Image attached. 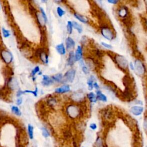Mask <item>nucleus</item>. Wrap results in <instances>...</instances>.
Masks as SVG:
<instances>
[{
    "label": "nucleus",
    "mask_w": 147,
    "mask_h": 147,
    "mask_svg": "<svg viewBox=\"0 0 147 147\" xmlns=\"http://www.w3.org/2000/svg\"><path fill=\"white\" fill-rule=\"evenodd\" d=\"M117 15L123 21L126 26H129L130 20L129 18V10L128 8L124 5L120 6L117 10Z\"/></svg>",
    "instance_id": "1"
},
{
    "label": "nucleus",
    "mask_w": 147,
    "mask_h": 147,
    "mask_svg": "<svg viewBox=\"0 0 147 147\" xmlns=\"http://www.w3.org/2000/svg\"><path fill=\"white\" fill-rule=\"evenodd\" d=\"M114 60L119 69L123 71H126L127 70L129 63L123 56L119 54H115L114 56Z\"/></svg>",
    "instance_id": "2"
},
{
    "label": "nucleus",
    "mask_w": 147,
    "mask_h": 147,
    "mask_svg": "<svg viewBox=\"0 0 147 147\" xmlns=\"http://www.w3.org/2000/svg\"><path fill=\"white\" fill-rule=\"evenodd\" d=\"M100 33L105 38L109 41L113 40L115 36L114 31L107 25H103L100 28Z\"/></svg>",
    "instance_id": "3"
},
{
    "label": "nucleus",
    "mask_w": 147,
    "mask_h": 147,
    "mask_svg": "<svg viewBox=\"0 0 147 147\" xmlns=\"http://www.w3.org/2000/svg\"><path fill=\"white\" fill-rule=\"evenodd\" d=\"M134 71L138 76H142L146 72V68L142 61L140 59H136L134 63Z\"/></svg>",
    "instance_id": "4"
},
{
    "label": "nucleus",
    "mask_w": 147,
    "mask_h": 147,
    "mask_svg": "<svg viewBox=\"0 0 147 147\" xmlns=\"http://www.w3.org/2000/svg\"><path fill=\"white\" fill-rule=\"evenodd\" d=\"M67 112L68 115L72 118H75L79 115L80 110L79 108L74 105L69 106L67 109Z\"/></svg>",
    "instance_id": "5"
},
{
    "label": "nucleus",
    "mask_w": 147,
    "mask_h": 147,
    "mask_svg": "<svg viewBox=\"0 0 147 147\" xmlns=\"http://www.w3.org/2000/svg\"><path fill=\"white\" fill-rule=\"evenodd\" d=\"M1 56L4 61V62L6 64H9L11 62L13 59V56L11 52L8 51L3 50L1 52Z\"/></svg>",
    "instance_id": "6"
},
{
    "label": "nucleus",
    "mask_w": 147,
    "mask_h": 147,
    "mask_svg": "<svg viewBox=\"0 0 147 147\" xmlns=\"http://www.w3.org/2000/svg\"><path fill=\"white\" fill-rule=\"evenodd\" d=\"M130 113L135 116L140 115L144 111V108L140 106H132L130 109Z\"/></svg>",
    "instance_id": "7"
},
{
    "label": "nucleus",
    "mask_w": 147,
    "mask_h": 147,
    "mask_svg": "<svg viewBox=\"0 0 147 147\" xmlns=\"http://www.w3.org/2000/svg\"><path fill=\"white\" fill-rule=\"evenodd\" d=\"M75 70L73 69H71L68 70L65 74V77L66 79L69 82H72L75 76Z\"/></svg>",
    "instance_id": "8"
},
{
    "label": "nucleus",
    "mask_w": 147,
    "mask_h": 147,
    "mask_svg": "<svg viewBox=\"0 0 147 147\" xmlns=\"http://www.w3.org/2000/svg\"><path fill=\"white\" fill-rule=\"evenodd\" d=\"M53 83V81L48 76H47V75H44L43 76L42 81V85L45 86H48L51 85Z\"/></svg>",
    "instance_id": "9"
},
{
    "label": "nucleus",
    "mask_w": 147,
    "mask_h": 147,
    "mask_svg": "<svg viewBox=\"0 0 147 147\" xmlns=\"http://www.w3.org/2000/svg\"><path fill=\"white\" fill-rule=\"evenodd\" d=\"M70 90L69 86L68 85H64L60 87L55 89V92L57 93H64L68 92Z\"/></svg>",
    "instance_id": "10"
},
{
    "label": "nucleus",
    "mask_w": 147,
    "mask_h": 147,
    "mask_svg": "<svg viewBox=\"0 0 147 147\" xmlns=\"http://www.w3.org/2000/svg\"><path fill=\"white\" fill-rule=\"evenodd\" d=\"M96 98L98 100H99L100 101L106 102L107 100V98L106 97V96L103 94L99 90H97L96 92Z\"/></svg>",
    "instance_id": "11"
},
{
    "label": "nucleus",
    "mask_w": 147,
    "mask_h": 147,
    "mask_svg": "<svg viewBox=\"0 0 147 147\" xmlns=\"http://www.w3.org/2000/svg\"><path fill=\"white\" fill-rule=\"evenodd\" d=\"M65 43H66V47H67V49H72L75 46V42H74V40L71 37H68L66 39Z\"/></svg>",
    "instance_id": "12"
},
{
    "label": "nucleus",
    "mask_w": 147,
    "mask_h": 147,
    "mask_svg": "<svg viewBox=\"0 0 147 147\" xmlns=\"http://www.w3.org/2000/svg\"><path fill=\"white\" fill-rule=\"evenodd\" d=\"M76 61L80 60L82 57V48L80 46H78L75 54Z\"/></svg>",
    "instance_id": "13"
},
{
    "label": "nucleus",
    "mask_w": 147,
    "mask_h": 147,
    "mask_svg": "<svg viewBox=\"0 0 147 147\" xmlns=\"http://www.w3.org/2000/svg\"><path fill=\"white\" fill-rule=\"evenodd\" d=\"M40 60L45 64H47L48 63V55L46 53V52L43 50L41 53H40L39 56Z\"/></svg>",
    "instance_id": "14"
},
{
    "label": "nucleus",
    "mask_w": 147,
    "mask_h": 147,
    "mask_svg": "<svg viewBox=\"0 0 147 147\" xmlns=\"http://www.w3.org/2000/svg\"><path fill=\"white\" fill-rule=\"evenodd\" d=\"M75 61H76V60H75V55H74V52L72 51H71L69 53V57L68 59V64L69 65H72Z\"/></svg>",
    "instance_id": "15"
},
{
    "label": "nucleus",
    "mask_w": 147,
    "mask_h": 147,
    "mask_svg": "<svg viewBox=\"0 0 147 147\" xmlns=\"http://www.w3.org/2000/svg\"><path fill=\"white\" fill-rule=\"evenodd\" d=\"M36 17H37V21H38L39 24H40L41 26H44V25H45V21L44 20V18L42 17V15H41L40 13L37 12V13L36 14Z\"/></svg>",
    "instance_id": "16"
},
{
    "label": "nucleus",
    "mask_w": 147,
    "mask_h": 147,
    "mask_svg": "<svg viewBox=\"0 0 147 147\" xmlns=\"http://www.w3.org/2000/svg\"><path fill=\"white\" fill-rule=\"evenodd\" d=\"M74 16L78 20H79L80 22H83V23H87L88 22V19L85 17L84 16L80 15L78 13H75L74 14Z\"/></svg>",
    "instance_id": "17"
},
{
    "label": "nucleus",
    "mask_w": 147,
    "mask_h": 147,
    "mask_svg": "<svg viewBox=\"0 0 147 147\" xmlns=\"http://www.w3.org/2000/svg\"><path fill=\"white\" fill-rule=\"evenodd\" d=\"M56 49L57 51L61 55H64L65 53V49L63 44L57 45L56 47Z\"/></svg>",
    "instance_id": "18"
},
{
    "label": "nucleus",
    "mask_w": 147,
    "mask_h": 147,
    "mask_svg": "<svg viewBox=\"0 0 147 147\" xmlns=\"http://www.w3.org/2000/svg\"><path fill=\"white\" fill-rule=\"evenodd\" d=\"M87 97L88 98V99L90 100V101L91 102H96V100H97V98H96V96L95 95V94L92 92H90L89 94H88L87 95Z\"/></svg>",
    "instance_id": "19"
},
{
    "label": "nucleus",
    "mask_w": 147,
    "mask_h": 147,
    "mask_svg": "<svg viewBox=\"0 0 147 147\" xmlns=\"http://www.w3.org/2000/svg\"><path fill=\"white\" fill-rule=\"evenodd\" d=\"M95 147H103V143L102 138L100 137H98L95 142Z\"/></svg>",
    "instance_id": "20"
},
{
    "label": "nucleus",
    "mask_w": 147,
    "mask_h": 147,
    "mask_svg": "<svg viewBox=\"0 0 147 147\" xmlns=\"http://www.w3.org/2000/svg\"><path fill=\"white\" fill-rule=\"evenodd\" d=\"M28 132L29 138L32 140L33 138V127L30 124L28 126Z\"/></svg>",
    "instance_id": "21"
},
{
    "label": "nucleus",
    "mask_w": 147,
    "mask_h": 147,
    "mask_svg": "<svg viewBox=\"0 0 147 147\" xmlns=\"http://www.w3.org/2000/svg\"><path fill=\"white\" fill-rule=\"evenodd\" d=\"M72 26H73V27H74L75 29H76V30L78 31V32H79V33H80L82 32V26H81L80 25H79L78 23H77V22H72Z\"/></svg>",
    "instance_id": "22"
},
{
    "label": "nucleus",
    "mask_w": 147,
    "mask_h": 147,
    "mask_svg": "<svg viewBox=\"0 0 147 147\" xmlns=\"http://www.w3.org/2000/svg\"><path fill=\"white\" fill-rule=\"evenodd\" d=\"M93 84H94V77L91 76L87 81V84L88 86V90H92L93 88Z\"/></svg>",
    "instance_id": "23"
},
{
    "label": "nucleus",
    "mask_w": 147,
    "mask_h": 147,
    "mask_svg": "<svg viewBox=\"0 0 147 147\" xmlns=\"http://www.w3.org/2000/svg\"><path fill=\"white\" fill-rule=\"evenodd\" d=\"M11 111L14 114H16L18 116H20L21 115V112L20 111L18 107H17V106H12L11 107Z\"/></svg>",
    "instance_id": "24"
},
{
    "label": "nucleus",
    "mask_w": 147,
    "mask_h": 147,
    "mask_svg": "<svg viewBox=\"0 0 147 147\" xmlns=\"http://www.w3.org/2000/svg\"><path fill=\"white\" fill-rule=\"evenodd\" d=\"M62 78H63V75L61 74H58L52 76V79H53L55 81L57 82H60Z\"/></svg>",
    "instance_id": "25"
},
{
    "label": "nucleus",
    "mask_w": 147,
    "mask_h": 147,
    "mask_svg": "<svg viewBox=\"0 0 147 147\" xmlns=\"http://www.w3.org/2000/svg\"><path fill=\"white\" fill-rule=\"evenodd\" d=\"M72 22L71 21H68V24L67 25V29L69 34H71L72 31Z\"/></svg>",
    "instance_id": "26"
},
{
    "label": "nucleus",
    "mask_w": 147,
    "mask_h": 147,
    "mask_svg": "<svg viewBox=\"0 0 147 147\" xmlns=\"http://www.w3.org/2000/svg\"><path fill=\"white\" fill-rule=\"evenodd\" d=\"M42 134L43 137H45V138H47V137H48L49 136V131L45 127H42Z\"/></svg>",
    "instance_id": "27"
},
{
    "label": "nucleus",
    "mask_w": 147,
    "mask_h": 147,
    "mask_svg": "<svg viewBox=\"0 0 147 147\" xmlns=\"http://www.w3.org/2000/svg\"><path fill=\"white\" fill-rule=\"evenodd\" d=\"M57 13L59 16H60V17H62L65 14V11L60 7H57Z\"/></svg>",
    "instance_id": "28"
},
{
    "label": "nucleus",
    "mask_w": 147,
    "mask_h": 147,
    "mask_svg": "<svg viewBox=\"0 0 147 147\" xmlns=\"http://www.w3.org/2000/svg\"><path fill=\"white\" fill-rule=\"evenodd\" d=\"M29 11L31 13V14H35L37 13V11H36V9H34V7L31 5V4H29Z\"/></svg>",
    "instance_id": "29"
},
{
    "label": "nucleus",
    "mask_w": 147,
    "mask_h": 147,
    "mask_svg": "<svg viewBox=\"0 0 147 147\" xmlns=\"http://www.w3.org/2000/svg\"><path fill=\"white\" fill-rule=\"evenodd\" d=\"M2 33L3 35L5 37H8L9 36H10V32L8 30L5 29L4 28H2Z\"/></svg>",
    "instance_id": "30"
},
{
    "label": "nucleus",
    "mask_w": 147,
    "mask_h": 147,
    "mask_svg": "<svg viewBox=\"0 0 147 147\" xmlns=\"http://www.w3.org/2000/svg\"><path fill=\"white\" fill-rule=\"evenodd\" d=\"M143 128L144 130L147 133V115L145 117L143 121Z\"/></svg>",
    "instance_id": "31"
},
{
    "label": "nucleus",
    "mask_w": 147,
    "mask_h": 147,
    "mask_svg": "<svg viewBox=\"0 0 147 147\" xmlns=\"http://www.w3.org/2000/svg\"><path fill=\"white\" fill-rule=\"evenodd\" d=\"M101 44H102V45L103 47H105V48H107V49H111L113 48L111 45L109 44H107V43H106V42H101Z\"/></svg>",
    "instance_id": "32"
},
{
    "label": "nucleus",
    "mask_w": 147,
    "mask_h": 147,
    "mask_svg": "<svg viewBox=\"0 0 147 147\" xmlns=\"http://www.w3.org/2000/svg\"><path fill=\"white\" fill-rule=\"evenodd\" d=\"M25 93H32L35 96H37V88H36L35 91H30V90H25L24 91Z\"/></svg>",
    "instance_id": "33"
},
{
    "label": "nucleus",
    "mask_w": 147,
    "mask_h": 147,
    "mask_svg": "<svg viewBox=\"0 0 147 147\" xmlns=\"http://www.w3.org/2000/svg\"><path fill=\"white\" fill-rule=\"evenodd\" d=\"M39 71H40V68H39V67H38V66L36 67L33 69V71H32V72H31V75H32V76H34L35 75V74H36L37 72H38Z\"/></svg>",
    "instance_id": "34"
},
{
    "label": "nucleus",
    "mask_w": 147,
    "mask_h": 147,
    "mask_svg": "<svg viewBox=\"0 0 147 147\" xmlns=\"http://www.w3.org/2000/svg\"><path fill=\"white\" fill-rule=\"evenodd\" d=\"M48 102L49 103V105L51 106H53L56 103V100L55 99V98H51L49 99V100H48Z\"/></svg>",
    "instance_id": "35"
},
{
    "label": "nucleus",
    "mask_w": 147,
    "mask_h": 147,
    "mask_svg": "<svg viewBox=\"0 0 147 147\" xmlns=\"http://www.w3.org/2000/svg\"><path fill=\"white\" fill-rule=\"evenodd\" d=\"M40 11H41V15H42V17L44 18V20H45V22H46V21H47V16H46V14H45V11H44L43 9L41 8V7H40Z\"/></svg>",
    "instance_id": "36"
},
{
    "label": "nucleus",
    "mask_w": 147,
    "mask_h": 147,
    "mask_svg": "<svg viewBox=\"0 0 147 147\" xmlns=\"http://www.w3.org/2000/svg\"><path fill=\"white\" fill-rule=\"evenodd\" d=\"M71 133L69 132V131H68V130H66V131L64 133V137L65 138H68L70 137H71Z\"/></svg>",
    "instance_id": "37"
},
{
    "label": "nucleus",
    "mask_w": 147,
    "mask_h": 147,
    "mask_svg": "<svg viewBox=\"0 0 147 147\" xmlns=\"http://www.w3.org/2000/svg\"><path fill=\"white\" fill-rule=\"evenodd\" d=\"M90 127L91 129H92V130H95L97 128V125H96V123H91L90 125Z\"/></svg>",
    "instance_id": "38"
},
{
    "label": "nucleus",
    "mask_w": 147,
    "mask_h": 147,
    "mask_svg": "<svg viewBox=\"0 0 147 147\" xmlns=\"http://www.w3.org/2000/svg\"><path fill=\"white\" fill-rule=\"evenodd\" d=\"M82 71L86 74H87L89 72V70H88V68L87 67H86L85 65H83V67H82Z\"/></svg>",
    "instance_id": "39"
},
{
    "label": "nucleus",
    "mask_w": 147,
    "mask_h": 147,
    "mask_svg": "<svg viewBox=\"0 0 147 147\" xmlns=\"http://www.w3.org/2000/svg\"><path fill=\"white\" fill-rule=\"evenodd\" d=\"M119 1L117 0H108L107 2L110 3V4H113V5H116L117 4Z\"/></svg>",
    "instance_id": "40"
},
{
    "label": "nucleus",
    "mask_w": 147,
    "mask_h": 147,
    "mask_svg": "<svg viewBox=\"0 0 147 147\" xmlns=\"http://www.w3.org/2000/svg\"><path fill=\"white\" fill-rule=\"evenodd\" d=\"M25 94L24 91H21V90H20V91H18L17 92V96H20L21 95H22V94Z\"/></svg>",
    "instance_id": "41"
},
{
    "label": "nucleus",
    "mask_w": 147,
    "mask_h": 147,
    "mask_svg": "<svg viewBox=\"0 0 147 147\" xmlns=\"http://www.w3.org/2000/svg\"><path fill=\"white\" fill-rule=\"evenodd\" d=\"M93 87H95L96 89H99V85L98 84V83L96 82H94Z\"/></svg>",
    "instance_id": "42"
},
{
    "label": "nucleus",
    "mask_w": 147,
    "mask_h": 147,
    "mask_svg": "<svg viewBox=\"0 0 147 147\" xmlns=\"http://www.w3.org/2000/svg\"><path fill=\"white\" fill-rule=\"evenodd\" d=\"M129 67H130V69H132V70H134V64H133V63L130 62V63H129Z\"/></svg>",
    "instance_id": "43"
},
{
    "label": "nucleus",
    "mask_w": 147,
    "mask_h": 147,
    "mask_svg": "<svg viewBox=\"0 0 147 147\" xmlns=\"http://www.w3.org/2000/svg\"><path fill=\"white\" fill-rule=\"evenodd\" d=\"M22 103V98H18L17 100V103L18 105H21Z\"/></svg>",
    "instance_id": "44"
},
{
    "label": "nucleus",
    "mask_w": 147,
    "mask_h": 147,
    "mask_svg": "<svg viewBox=\"0 0 147 147\" xmlns=\"http://www.w3.org/2000/svg\"><path fill=\"white\" fill-rule=\"evenodd\" d=\"M144 24L145 27L147 29V18L144 19Z\"/></svg>",
    "instance_id": "45"
},
{
    "label": "nucleus",
    "mask_w": 147,
    "mask_h": 147,
    "mask_svg": "<svg viewBox=\"0 0 147 147\" xmlns=\"http://www.w3.org/2000/svg\"><path fill=\"white\" fill-rule=\"evenodd\" d=\"M2 50H1V45H0V52H1H1H2Z\"/></svg>",
    "instance_id": "46"
},
{
    "label": "nucleus",
    "mask_w": 147,
    "mask_h": 147,
    "mask_svg": "<svg viewBox=\"0 0 147 147\" xmlns=\"http://www.w3.org/2000/svg\"><path fill=\"white\" fill-rule=\"evenodd\" d=\"M146 106H147V97L146 98Z\"/></svg>",
    "instance_id": "47"
},
{
    "label": "nucleus",
    "mask_w": 147,
    "mask_h": 147,
    "mask_svg": "<svg viewBox=\"0 0 147 147\" xmlns=\"http://www.w3.org/2000/svg\"><path fill=\"white\" fill-rule=\"evenodd\" d=\"M0 9H1V6H0Z\"/></svg>",
    "instance_id": "48"
},
{
    "label": "nucleus",
    "mask_w": 147,
    "mask_h": 147,
    "mask_svg": "<svg viewBox=\"0 0 147 147\" xmlns=\"http://www.w3.org/2000/svg\"><path fill=\"white\" fill-rule=\"evenodd\" d=\"M83 147H84V146H83Z\"/></svg>",
    "instance_id": "49"
},
{
    "label": "nucleus",
    "mask_w": 147,
    "mask_h": 147,
    "mask_svg": "<svg viewBox=\"0 0 147 147\" xmlns=\"http://www.w3.org/2000/svg\"><path fill=\"white\" fill-rule=\"evenodd\" d=\"M146 147H147V146H146Z\"/></svg>",
    "instance_id": "50"
}]
</instances>
